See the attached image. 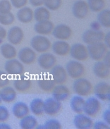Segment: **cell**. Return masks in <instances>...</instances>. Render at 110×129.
Returning a JSON list of instances; mask_svg holds the SVG:
<instances>
[{"mask_svg":"<svg viewBox=\"0 0 110 129\" xmlns=\"http://www.w3.org/2000/svg\"><path fill=\"white\" fill-rule=\"evenodd\" d=\"M73 92L80 97H88L93 92L92 83L86 78H79L75 80L73 84Z\"/></svg>","mask_w":110,"mask_h":129,"instance_id":"obj_1","label":"cell"},{"mask_svg":"<svg viewBox=\"0 0 110 129\" xmlns=\"http://www.w3.org/2000/svg\"><path fill=\"white\" fill-rule=\"evenodd\" d=\"M32 49L38 53L47 52L52 47V42L45 35H38L34 36L31 41Z\"/></svg>","mask_w":110,"mask_h":129,"instance_id":"obj_2","label":"cell"},{"mask_svg":"<svg viewBox=\"0 0 110 129\" xmlns=\"http://www.w3.org/2000/svg\"><path fill=\"white\" fill-rule=\"evenodd\" d=\"M87 48L89 57L96 61L103 59L108 51V47L103 42L88 45L87 46Z\"/></svg>","mask_w":110,"mask_h":129,"instance_id":"obj_3","label":"cell"},{"mask_svg":"<svg viewBox=\"0 0 110 129\" xmlns=\"http://www.w3.org/2000/svg\"><path fill=\"white\" fill-rule=\"evenodd\" d=\"M66 71L67 75L73 79L81 78L86 72L84 65L76 60L69 61L66 66Z\"/></svg>","mask_w":110,"mask_h":129,"instance_id":"obj_4","label":"cell"},{"mask_svg":"<svg viewBox=\"0 0 110 129\" xmlns=\"http://www.w3.org/2000/svg\"><path fill=\"white\" fill-rule=\"evenodd\" d=\"M102 108V105L100 100L95 97H90L86 100L83 113L90 117L96 116Z\"/></svg>","mask_w":110,"mask_h":129,"instance_id":"obj_5","label":"cell"},{"mask_svg":"<svg viewBox=\"0 0 110 129\" xmlns=\"http://www.w3.org/2000/svg\"><path fill=\"white\" fill-rule=\"evenodd\" d=\"M69 54L73 59L78 61H84L89 58L87 47L80 43H76L71 46Z\"/></svg>","mask_w":110,"mask_h":129,"instance_id":"obj_6","label":"cell"},{"mask_svg":"<svg viewBox=\"0 0 110 129\" xmlns=\"http://www.w3.org/2000/svg\"><path fill=\"white\" fill-rule=\"evenodd\" d=\"M6 73L8 75H22L25 72V67L19 60L12 59L7 61L4 65Z\"/></svg>","mask_w":110,"mask_h":129,"instance_id":"obj_7","label":"cell"},{"mask_svg":"<svg viewBox=\"0 0 110 129\" xmlns=\"http://www.w3.org/2000/svg\"><path fill=\"white\" fill-rule=\"evenodd\" d=\"M105 33L102 31H95L91 29L87 30L82 34V41L86 45H92L97 42H103Z\"/></svg>","mask_w":110,"mask_h":129,"instance_id":"obj_8","label":"cell"},{"mask_svg":"<svg viewBox=\"0 0 110 129\" xmlns=\"http://www.w3.org/2000/svg\"><path fill=\"white\" fill-rule=\"evenodd\" d=\"M93 92L96 98L101 101L110 100V85L105 82H100L93 87Z\"/></svg>","mask_w":110,"mask_h":129,"instance_id":"obj_9","label":"cell"},{"mask_svg":"<svg viewBox=\"0 0 110 129\" xmlns=\"http://www.w3.org/2000/svg\"><path fill=\"white\" fill-rule=\"evenodd\" d=\"M73 31L71 27L66 24H59L54 26L52 35L58 40L66 41L72 36Z\"/></svg>","mask_w":110,"mask_h":129,"instance_id":"obj_10","label":"cell"},{"mask_svg":"<svg viewBox=\"0 0 110 129\" xmlns=\"http://www.w3.org/2000/svg\"><path fill=\"white\" fill-rule=\"evenodd\" d=\"M89 10L88 4L84 0H77L72 7L73 14L78 19H83L87 17Z\"/></svg>","mask_w":110,"mask_h":129,"instance_id":"obj_11","label":"cell"},{"mask_svg":"<svg viewBox=\"0 0 110 129\" xmlns=\"http://www.w3.org/2000/svg\"><path fill=\"white\" fill-rule=\"evenodd\" d=\"M18 60L21 63L26 65L34 63L37 60V54L33 49L30 47H24L18 52Z\"/></svg>","mask_w":110,"mask_h":129,"instance_id":"obj_12","label":"cell"},{"mask_svg":"<svg viewBox=\"0 0 110 129\" xmlns=\"http://www.w3.org/2000/svg\"><path fill=\"white\" fill-rule=\"evenodd\" d=\"M62 108V102L56 100L54 98H49L44 101V112L47 115L53 116L58 114Z\"/></svg>","mask_w":110,"mask_h":129,"instance_id":"obj_13","label":"cell"},{"mask_svg":"<svg viewBox=\"0 0 110 129\" xmlns=\"http://www.w3.org/2000/svg\"><path fill=\"white\" fill-rule=\"evenodd\" d=\"M7 40L10 44L13 45H18L21 44L25 38L23 30L18 26H14L11 28L7 33Z\"/></svg>","mask_w":110,"mask_h":129,"instance_id":"obj_14","label":"cell"},{"mask_svg":"<svg viewBox=\"0 0 110 129\" xmlns=\"http://www.w3.org/2000/svg\"><path fill=\"white\" fill-rule=\"evenodd\" d=\"M40 67L44 70H50L56 65L57 58L51 53H42L38 59Z\"/></svg>","mask_w":110,"mask_h":129,"instance_id":"obj_15","label":"cell"},{"mask_svg":"<svg viewBox=\"0 0 110 129\" xmlns=\"http://www.w3.org/2000/svg\"><path fill=\"white\" fill-rule=\"evenodd\" d=\"M50 73L51 77L56 85H64L68 78L66 69L60 65L54 66Z\"/></svg>","mask_w":110,"mask_h":129,"instance_id":"obj_16","label":"cell"},{"mask_svg":"<svg viewBox=\"0 0 110 129\" xmlns=\"http://www.w3.org/2000/svg\"><path fill=\"white\" fill-rule=\"evenodd\" d=\"M93 72L95 76L101 78L106 79L109 77L110 65L104 61H97L93 66Z\"/></svg>","mask_w":110,"mask_h":129,"instance_id":"obj_17","label":"cell"},{"mask_svg":"<svg viewBox=\"0 0 110 129\" xmlns=\"http://www.w3.org/2000/svg\"><path fill=\"white\" fill-rule=\"evenodd\" d=\"M73 124L76 128L89 129L93 128L94 122L91 117L86 114H79L75 116L73 119Z\"/></svg>","mask_w":110,"mask_h":129,"instance_id":"obj_18","label":"cell"},{"mask_svg":"<svg viewBox=\"0 0 110 129\" xmlns=\"http://www.w3.org/2000/svg\"><path fill=\"white\" fill-rule=\"evenodd\" d=\"M54 28V25L49 20L37 22L34 26V30L36 33L41 35H51Z\"/></svg>","mask_w":110,"mask_h":129,"instance_id":"obj_19","label":"cell"},{"mask_svg":"<svg viewBox=\"0 0 110 129\" xmlns=\"http://www.w3.org/2000/svg\"><path fill=\"white\" fill-rule=\"evenodd\" d=\"M52 51L56 55L59 56H67L70 53L71 45L64 40H57L52 45Z\"/></svg>","mask_w":110,"mask_h":129,"instance_id":"obj_20","label":"cell"},{"mask_svg":"<svg viewBox=\"0 0 110 129\" xmlns=\"http://www.w3.org/2000/svg\"><path fill=\"white\" fill-rule=\"evenodd\" d=\"M71 94V92L68 87L64 85H55L52 90V98L59 102H64L68 100Z\"/></svg>","mask_w":110,"mask_h":129,"instance_id":"obj_21","label":"cell"},{"mask_svg":"<svg viewBox=\"0 0 110 129\" xmlns=\"http://www.w3.org/2000/svg\"><path fill=\"white\" fill-rule=\"evenodd\" d=\"M30 108L25 103L23 102H18L15 103L12 107V113L16 119H21L30 114Z\"/></svg>","mask_w":110,"mask_h":129,"instance_id":"obj_22","label":"cell"},{"mask_svg":"<svg viewBox=\"0 0 110 129\" xmlns=\"http://www.w3.org/2000/svg\"><path fill=\"white\" fill-rule=\"evenodd\" d=\"M14 87L19 92H25L32 87V81L27 77H20L14 81Z\"/></svg>","mask_w":110,"mask_h":129,"instance_id":"obj_23","label":"cell"},{"mask_svg":"<svg viewBox=\"0 0 110 129\" xmlns=\"http://www.w3.org/2000/svg\"><path fill=\"white\" fill-rule=\"evenodd\" d=\"M16 17L22 23H29L33 19V11L30 7H23L18 11Z\"/></svg>","mask_w":110,"mask_h":129,"instance_id":"obj_24","label":"cell"},{"mask_svg":"<svg viewBox=\"0 0 110 129\" xmlns=\"http://www.w3.org/2000/svg\"><path fill=\"white\" fill-rule=\"evenodd\" d=\"M38 85L40 89L46 92H52L56 84L54 82L51 76H42L38 81Z\"/></svg>","mask_w":110,"mask_h":129,"instance_id":"obj_25","label":"cell"},{"mask_svg":"<svg viewBox=\"0 0 110 129\" xmlns=\"http://www.w3.org/2000/svg\"><path fill=\"white\" fill-rule=\"evenodd\" d=\"M0 96L2 102L6 103H11L16 99L17 93L13 87L6 86L0 90Z\"/></svg>","mask_w":110,"mask_h":129,"instance_id":"obj_26","label":"cell"},{"mask_svg":"<svg viewBox=\"0 0 110 129\" xmlns=\"http://www.w3.org/2000/svg\"><path fill=\"white\" fill-rule=\"evenodd\" d=\"M0 52L2 56L7 59H15L17 56V51L13 45L5 43L0 47Z\"/></svg>","mask_w":110,"mask_h":129,"instance_id":"obj_27","label":"cell"},{"mask_svg":"<svg viewBox=\"0 0 110 129\" xmlns=\"http://www.w3.org/2000/svg\"><path fill=\"white\" fill-rule=\"evenodd\" d=\"M85 102H86V100L82 97L76 95V96H73L71 98L70 102V106L73 112H75L76 114H82Z\"/></svg>","mask_w":110,"mask_h":129,"instance_id":"obj_28","label":"cell"},{"mask_svg":"<svg viewBox=\"0 0 110 129\" xmlns=\"http://www.w3.org/2000/svg\"><path fill=\"white\" fill-rule=\"evenodd\" d=\"M30 111L35 116L42 115L44 112V101L40 98H35L30 104Z\"/></svg>","mask_w":110,"mask_h":129,"instance_id":"obj_29","label":"cell"},{"mask_svg":"<svg viewBox=\"0 0 110 129\" xmlns=\"http://www.w3.org/2000/svg\"><path fill=\"white\" fill-rule=\"evenodd\" d=\"M50 12L45 7H39L35 11H33V18L37 22L49 20Z\"/></svg>","mask_w":110,"mask_h":129,"instance_id":"obj_30","label":"cell"},{"mask_svg":"<svg viewBox=\"0 0 110 129\" xmlns=\"http://www.w3.org/2000/svg\"><path fill=\"white\" fill-rule=\"evenodd\" d=\"M38 125V120L35 119V116L29 114L21 119L20 121V126L23 129L36 128Z\"/></svg>","mask_w":110,"mask_h":129,"instance_id":"obj_31","label":"cell"},{"mask_svg":"<svg viewBox=\"0 0 110 129\" xmlns=\"http://www.w3.org/2000/svg\"><path fill=\"white\" fill-rule=\"evenodd\" d=\"M97 22L105 28L110 27V10L103 9L99 12L97 15Z\"/></svg>","mask_w":110,"mask_h":129,"instance_id":"obj_32","label":"cell"},{"mask_svg":"<svg viewBox=\"0 0 110 129\" xmlns=\"http://www.w3.org/2000/svg\"><path fill=\"white\" fill-rule=\"evenodd\" d=\"M87 3L89 9L93 12H100L103 10L106 6L105 0H88Z\"/></svg>","mask_w":110,"mask_h":129,"instance_id":"obj_33","label":"cell"},{"mask_svg":"<svg viewBox=\"0 0 110 129\" xmlns=\"http://www.w3.org/2000/svg\"><path fill=\"white\" fill-rule=\"evenodd\" d=\"M15 21L14 15L11 12L1 14L0 13V23L4 25H11Z\"/></svg>","mask_w":110,"mask_h":129,"instance_id":"obj_34","label":"cell"},{"mask_svg":"<svg viewBox=\"0 0 110 129\" xmlns=\"http://www.w3.org/2000/svg\"><path fill=\"white\" fill-rule=\"evenodd\" d=\"M62 4V0H44V5L49 10H58Z\"/></svg>","mask_w":110,"mask_h":129,"instance_id":"obj_35","label":"cell"},{"mask_svg":"<svg viewBox=\"0 0 110 129\" xmlns=\"http://www.w3.org/2000/svg\"><path fill=\"white\" fill-rule=\"evenodd\" d=\"M45 129H60L62 128V123L56 119H49L43 124Z\"/></svg>","mask_w":110,"mask_h":129,"instance_id":"obj_36","label":"cell"},{"mask_svg":"<svg viewBox=\"0 0 110 129\" xmlns=\"http://www.w3.org/2000/svg\"><path fill=\"white\" fill-rule=\"evenodd\" d=\"M12 5L9 0H0V13L6 14L11 12Z\"/></svg>","mask_w":110,"mask_h":129,"instance_id":"obj_37","label":"cell"},{"mask_svg":"<svg viewBox=\"0 0 110 129\" xmlns=\"http://www.w3.org/2000/svg\"><path fill=\"white\" fill-rule=\"evenodd\" d=\"M9 118V112L4 106H0V123L6 122Z\"/></svg>","mask_w":110,"mask_h":129,"instance_id":"obj_38","label":"cell"},{"mask_svg":"<svg viewBox=\"0 0 110 129\" xmlns=\"http://www.w3.org/2000/svg\"><path fill=\"white\" fill-rule=\"evenodd\" d=\"M10 83V79L8 77V74L4 73V72H0V88L7 86Z\"/></svg>","mask_w":110,"mask_h":129,"instance_id":"obj_39","label":"cell"},{"mask_svg":"<svg viewBox=\"0 0 110 129\" xmlns=\"http://www.w3.org/2000/svg\"><path fill=\"white\" fill-rule=\"evenodd\" d=\"M28 0H10L11 5L16 9H21L24 7L28 3Z\"/></svg>","mask_w":110,"mask_h":129,"instance_id":"obj_40","label":"cell"},{"mask_svg":"<svg viewBox=\"0 0 110 129\" xmlns=\"http://www.w3.org/2000/svg\"><path fill=\"white\" fill-rule=\"evenodd\" d=\"M93 128L95 129H109V125L104 121H97L93 124Z\"/></svg>","mask_w":110,"mask_h":129,"instance_id":"obj_41","label":"cell"},{"mask_svg":"<svg viewBox=\"0 0 110 129\" xmlns=\"http://www.w3.org/2000/svg\"><path fill=\"white\" fill-rule=\"evenodd\" d=\"M7 31L5 28L0 25V44L3 42L4 39L7 37Z\"/></svg>","mask_w":110,"mask_h":129,"instance_id":"obj_42","label":"cell"},{"mask_svg":"<svg viewBox=\"0 0 110 129\" xmlns=\"http://www.w3.org/2000/svg\"><path fill=\"white\" fill-rule=\"evenodd\" d=\"M29 2L33 7H39L44 4V0H29Z\"/></svg>","mask_w":110,"mask_h":129,"instance_id":"obj_43","label":"cell"},{"mask_svg":"<svg viewBox=\"0 0 110 129\" xmlns=\"http://www.w3.org/2000/svg\"><path fill=\"white\" fill-rule=\"evenodd\" d=\"M102 117H103L104 121V122L107 123L108 125H110V110L109 109H107L105 112H104L103 115H102Z\"/></svg>","mask_w":110,"mask_h":129,"instance_id":"obj_44","label":"cell"},{"mask_svg":"<svg viewBox=\"0 0 110 129\" xmlns=\"http://www.w3.org/2000/svg\"><path fill=\"white\" fill-rule=\"evenodd\" d=\"M90 28L93 30H95V31H98L100 30L101 28V25L97 22V21H93L90 23Z\"/></svg>","mask_w":110,"mask_h":129,"instance_id":"obj_45","label":"cell"},{"mask_svg":"<svg viewBox=\"0 0 110 129\" xmlns=\"http://www.w3.org/2000/svg\"><path fill=\"white\" fill-rule=\"evenodd\" d=\"M104 43L106 45L108 48H109L110 47V33H107V34H105L104 35V38L103 40Z\"/></svg>","mask_w":110,"mask_h":129,"instance_id":"obj_46","label":"cell"},{"mask_svg":"<svg viewBox=\"0 0 110 129\" xmlns=\"http://www.w3.org/2000/svg\"><path fill=\"white\" fill-rule=\"evenodd\" d=\"M109 56H110V52L109 51H107V52L106 53V54H105V56L103 58V61H105L106 63H109L110 62V59H109Z\"/></svg>","mask_w":110,"mask_h":129,"instance_id":"obj_47","label":"cell"},{"mask_svg":"<svg viewBox=\"0 0 110 129\" xmlns=\"http://www.w3.org/2000/svg\"><path fill=\"white\" fill-rule=\"evenodd\" d=\"M7 128H11V126L4 122L0 123V129H7Z\"/></svg>","mask_w":110,"mask_h":129,"instance_id":"obj_48","label":"cell"},{"mask_svg":"<svg viewBox=\"0 0 110 129\" xmlns=\"http://www.w3.org/2000/svg\"><path fill=\"white\" fill-rule=\"evenodd\" d=\"M2 98H1V96H0V104L2 103Z\"/></svg>","mask_w":110,"mask_h":129,"instance_id":"obj_49","label":"cell"}]
</instances>
